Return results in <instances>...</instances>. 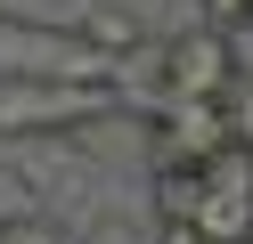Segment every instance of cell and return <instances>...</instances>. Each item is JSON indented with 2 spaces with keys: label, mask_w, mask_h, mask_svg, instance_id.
<instances>
[{
  "label": "cell",
  "mask_w": 253,
  "mask_h": 244,
  "mask_svg": "<svg viewBox=\"0 0 253 244\" xmlns=\"http://www.w3.org/2000/svg\"><path fill=\"white\" fill-rule=\"evenodd\" d=\"M123 98L98 81H8L0 73V139H41V130H82L115 114Z\"/></svg>",
  "instance_id": "2"
},
{
  "label": "cell",
  "mask_w": 253,
  "mask_h": 244,
  "mask_svg": "<svg viewBox=\"0 0 253 244\" xmlns=\"http://www.w3.org/2000/svg\"><path fill=\"white\" fill-rule=\"evenodd\" d=\"M0 244H74L49 211H0Z\"/></svg>",
  "instance_id": "7"
},
{
  "label": "cell",
  "mask_w": 253,
  "mask_h": 244,
  "mask_svg": "<svg viewBox=\"0 0 253 244\" xmlns=\"http://www.w3.org/2000/svg\"><path fill=\"white\" fill-rule=\"evenodd\" d=\"M229 130H237V146H253V73L229 90Z\"/></svg>",
  "instance_id": "9"
},
{
  "label": "cell",
  "mask_w": 253,
  "mask_h": 244,
  "mask_svg": "<svg viewBox=\"0 0 253 244\" xmlns=\"http://www.w3.org/2000/svg\"><path fill=\"white\" fill-rule=\"evenodd\" d=\"M98 0H0V16H25V25H49V33H82V16Z\"/></svg>",
  "instance_id": "6"
},
{
  "label": "cell",
  "mask_w": 253,
  "mask_h": 244,
  "mask_svg": "<svg viewBox=\"0 0 253 244\" xmlns=\"http://www.w3.org/2000/svg\"><path fill=\"white\" fill-rule=\"evenodd\" d=\"M188 220L212 244H253V146H220L212 163H196V211Z\"/></svg>",
  "instance_id": "4"
},
{
  "label": "cell",
  "mask_w": 253,
  "mask_h": 244,
  "mask_svg": "<svg viewBox=\"0 0 253 244\" xmlns=\"http://www.w3.org/2000/svg\"><path fill=\"white\" fill-rule=\"evenodd\" d=\"M155 244H212L196 220H155Z\"/></svg>",
  "instance_id": "10"
},
{
  "label": "cell",
  "mask_w": 253,
  "mask_h": 244,
  "mask_svg": "<svg viewBox=\"0 0 253 244\" xmlns=\"http://www.w3.org/2000/svg\"><path fill=\"white\" fill-rule=\"evenodd\" d=\"M196 16H204V25H220L229 41H245V33H253V0H196Z\"/></svg>",
  "instance_id": "8"
},
{
  "label": "cell",
  "mask_w": 253,
  "mask_h": 244,
  "mask_svg": "<svg viewBox=\"0 0 253 244\" xmlns=\"http://www.w3.org/2000/svg\"><path fill=\"white\" fill-rule=\"evenodd\" d=\"M82 41L98 49V57H139V49H155V33H147V16H139L131 0H98V8L82 16Z\"/></svg>",
  "instance_id": "5"
},
{
  "label": "cell",
  "mask_w": 253,
  "mask_h": 244,
  "mask_svg": "<svg viewBox=\"0 0 253 244\" xmlns=\"http://www.w3.org/2000/svg\"><path fill=\"white\" fill-rule=\"evenodd\" d=\"M155 73H164V98H229L237 81H245V49L220 25L196 16L188 33H171V41L155 49Z\"/></svg>",
  "instance_id": "3"
},
{
  "label": "cell",
  "mask_w": 253,
  "mask_h": 244,
  "mask_svg": "<svg viewBox=\"0 0 253 244\" xmlns=\"http://www.w3.org/2000/svg\"><path fill=\"white\" fill-rule=\"evenodd\" d=\"M0 73L8 81H98V90H115V57H98L82 33H49V25H25V16H0Z\"/></svg>",
  "instance_id": "1"
}]
</instances>
